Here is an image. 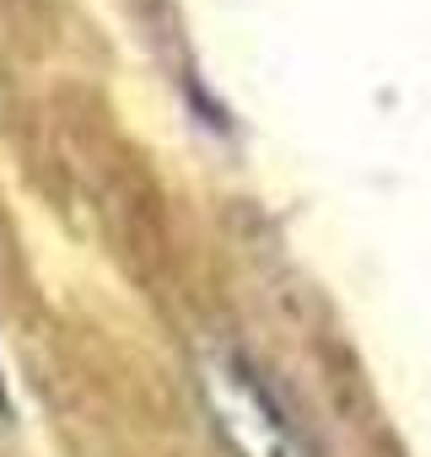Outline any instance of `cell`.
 Masks as SVG:
<instances>
[{
    "label": "cell",
    "mask_w": 431,
    "mask_h": 457,
    "mask_svg": "<svg viewBox=\"0 0 431 457\" xmlns=\"http://www.w3.org/2000/svg\"><path fill=\"white\" fill-rule=\"evenodd\" d=\"M199 393L216 436L232 446V457H313L281 398L238 350H210L199 361Z\"/></svg>",
    "instance_id": "obj_1"
},
{
    "label": "cell",
    "mask_w": 431,
    "mask_h": 457,
    "mask_svg": "<svg viewBox=\"0 0 431 457\" xmlns=\"http://www.w3.org/2000/svg\"><path fill=\"white\" fill-rule=\"evenodd\" d=\"M0 414H12V398H6V382H0Z\"/></svg>",
    "instance_id": "obj_2"
}]
</instances>
